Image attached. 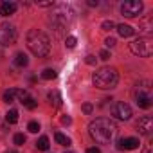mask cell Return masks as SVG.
I'll use <instances>...</instances> for the list:
<instances>
[{
  "label": "cell",
  "instance_id": "obj_8",
  "mask_svg": "<svg viewBox=\"0 0 153 153\" xmlns=\"http://www.w3.org/2000/svg\"><path fill=\"white\" fill-rule=\"evenodd\" d=\"M112 115L117 117L119 121H128V119H131V108H130V105H126L123 101L115 103L112 108Z\"/></svg>",
  "mask_w": 153,
  "mask_h": 153
},
{
  "label": "cell",
  "instance_id": "obj_28",
  "mask_svg": "<svg viewBox=\"0 0 153 153\" xmlns=\"http://www.w3.org/2000/svg\"><path fill=\"white\" fill-rule=\"evenodd\" d=\"M85 61H87V65H96V56H92V54H88Z\"/></svg>",
  "mask_w": 153,
  "mask_h": 153
},
{
  "label": "cell",
  "instance_id": "obj_23",
  "mask_svg": "<svg viewBox=\"0 0 153 153\" xmlns=\"http://www.w3.org/2000/svg\"><path fill=\"white\" fill-rule=\"evenodd\" d=\"M76 43H78V40H76L74 36H67V40H65V45H67L68 49H74V47H76Z\"/></svg>",
  "mask_w": 153,
  "mask_h": 153
},
{
  "label": "cell",
  "instance_id": "obj_12",
  "mask_svg": "<svg viewBox=\"0 0 153 153\" xmlns=\"http://www.w3.org/2000/svg\"><path fill=\"white\" fill-rule=\"evenodd\" d=\"M16 4L15 2H9V0H6V2H0V15L4 16H9V15H15L16 13Z\"/></svg>",
  "mask_w": 153,
  "mask_h": 153
},
{
  "label": "cell",
  "instance_id": "obj_7",
  "mask_svg": "<svg viewBox=\"0 0 153 153\" xmlns=\"http://www.w3.org/2000/svg\"><path fill=\"white\" fill-rule=\"evenodd\" d=\"M16 42V29L11 24H2L0 25V45H13Z\"/></svg>",
  "mask_w": 153,
  "mask_h": 153
},
{
  "label": "cell",
  "instance_id": "obj_21",
  "mask_svg": "<svg viewBox=\"0 0 153 153\" xmlns=\"http://www.w3.org/2000/svg\"><path fill=\"white\" fill-rule=\"evenodd\" d=\"M13 142H15L16 146H22V144L25 142V135H24V133H16V135L13 137Z\"/></svg>",
  "mask_w": 153,
  "mask_h": 153
},
{
  "label": "cell",
  "instance_id": "obj_11",
  "mask_svg": "<svg viewBox=\"0 0 153 153\" xmlns=\"http://www.w3.org/2000/svg\"><path fill=\"white\" fill-rule=\"evenodd\" d=\"M139 148V139L135 137H124L117 140V149H137Z\"/></svg>",
  "mask_w": 153,
  "mask_h": 153
},
{
  "label": "cell",
  "instance_id": "obj_29",
  "mask_svg": "<svg viewBox=\"0 0 153 153\" xmlns=\"http://www.w3.org/2000/svg\"><path fill=\"white\" fill-rule=\"evenodd\" d=\"M92 110H94V106H92V105H88V103H87V105H83V112H85L87 115H88V114H92Z\"/></svg>",
  "mask_w": 153,
  "mask_h": 153
},
{
  "label": "cell",
  "instance_id": "obj_22",
  "mask_svg": "<svg viewBox=\"0 0 153 153\" xmlns=\"http://www.w3.org/2000/svg\"><path fill=\"white\" fill-rule=\"evenodd\" d=\"M27 130H29L31 133H38V130H40V124H38L36 121H31V123L27 124Z\"/></svg>",
  "mask_w": 153,
  "mask_h": 153
},
{
  "label": "cell",
  "instance_id": "obj_32",
  "mask_svg": "<svg viewBox=\"0 0 153 153\" xmlns=\"http://www.w3.org/2000/svg\"><path fill=\"white\" fill-rule=\"evenodd\" d=\"M87 4H88L90 7H96V6H97L99 2H97V0H88V2H87Z\"/></svg>",
  "mask_w": 153,
  "mask_h": 153
},
{
  "label": "cell",
  "instance_id": "obj_30",
  "mask_svg": "<svg viewBox=\"0 0 153 153\" xmlns=\"http://www.w3.org/2000/svg\"><path fill=\"white\" fill-rule=\"evenodd\" d=\"M70 123H72V119H70L68 115H63V117H61V124H70Z\"/></svg>",
  "mask_w": 153,
  "mask_h": 153
},
{
  "label": "cell",
  "instance_id": "obj_34",
  "mask_svg": "<svg viewBox=\"0 0 153 153\" xmlns=\"http://www.w3.org/2000/svg\"><path fill=\"white\" fill-rule=\"evenodd\" d=\"M7 153H18V151H15V149H11V151H7Z\"/></svg>",
  "mask_w": 153,
  "mask_h": 153
},
{
  "label": "cell",
  "instance_id": "obj_4",
  "mask_svg": "<svg viewBox=\"0 0 153 153\" xmlns=\"http://www.w3.org/2000/svg\"><path fill=\"white\" fill-rule=\"evenodd\" d=\"M130 51L135 54V56H140V58H149L153 54V42L149 36H142V38H137L130 43Z\"/></svg>",
  "mask_w": 153,
  "mask_h": 153
},
{
  "label": "cell",
  "instance_id": "obj_17",
  "mask_svg": "<svg viewBox=\"0 0 153 153\" xmlns=\"http://www.w3.org/2000/svg\"><path fill=\"white\" fill-rule=\"evenodd\" d=\"M6 121H7L9 124H15V123H18V110L11 108V110L6 114Z\"/></svg>",
  "mask_w": 153,
  "mask_h": 153
},
{
  "label": "cell",
  "instance_id": "obj_25",
  "mask_svg": "<svg viewBox=\"0 0 153 153\" xmlns=\"http://www.w3.org/2000/svg\"><path fill=\"white\" fill-rule=\"evenodd\" d=\"M115 43H117V42H115V38H106V40H105V45H106L108 49L115 47Z\"/></svg>",
  "mask_w": 153,
  "mask_h": 153
},
{
  "label": "cell",
  "instance_id": "obj_33",
  "mask_svg": "<svg viewBox=\"0 0 153 153\" xmlns=\"http://www.w3.org/2000/svg\"><path fill=\"white\" fill-rule=\"evenodd\" d=\"M144 153H151V149H149V148H146V149H144Z\"/></svg>",
  "mask_w": 153,
  "mask_h": 153
},
{
  "label": "cell",
  "instance_id": "obj_31",
  "mask_svg": "<svg viewBox=\"0 0 153 153\" xmlns=\"http://www.w3.org/2000/svg\"><path fill=\"white\" fill-rule=\"evenodd\" d=\"M87 153H101V149H99V148H88Z\"/></svg>",
  "mask_w": 153,
  "mask_h": 153
},
{
  "label": "cell",
  "instance_id": "obj_24",
  "mask_svg": "<svg viewBox=\"0 0 153 153\" xmlns=\"http://www.w3.org/2000/svg\"><path fill=\"white\" fill-rule=\"evenodd\" d=\"M101 27H103V31H112V29L115 27V24H114L112 20H105V22L101 24Z\"/></svg>",
  "mask_w": 153,
  "mask_h": 153
},
{
  "label": "cell",
  "instance_id": "obj_10",
  "mask_svg": "<svg viewBox=\"0 0 153 153\" xmlns=\"http://www.w3.org/2000/svg\"><path fill=\"white\" fill-rule=\"evenodd\" d=\"M16 97H18V101H20L24 106H27L29 110H34V108H36V105H38V103L29 96V92H27V90H18V88H16Z\"/></svg>",
  "mask_w": 153,
  "mask_h": 153
},
{
  "label": "cell",
  "instance_id": "obj_26",
  "mask_svg": "<svg viewBox=\"0 0 153 153\" xmlns=\"http://www.w3.org/2000/svg\"><path fill=\"white\" fill-rule=\"evenodd\" d=\"M36 6L38 7H51V6H54V2L52 0H49V2H36Z\"/></svg>",
  "mask_w": 153,
  "mask_h": 153
},
{
  "label": "cell",
  "instance_id": "obj_35",
  "mask_svg": "<svg viewBox=\"0 0 153 153\" xmlns=\"http://www.w3.org/2000/svg\"><path fill=\"white\" fill-rule=\"evenodd\" d=\"M65 153H74V151H65Z\"/></svg>",
  "mask_w": 153,
  "mask_h": 153
},
{
  "label": "cell",
  "instance_id": "obj_18",
  "mask_svg": "<svg viewBox=\"0 0 153 153\" xmlns=\"http://www.w3.org/2000/svg\"><path fill=\"white\" fill-rule=\"evenodd\" d=\"M15 97H16V88L6 90V92H4V96H2V99H4L6 103H13V101H15Z\"/></svg>",
  "mask_w": 153,
  "mask_h": 153
},
{
  "label": "cell",
  "instance_id": "obj_9",
  "mask_svg": "<svg viewBox=\"0 0 153 153\" xmlns=\"http://www.w3.org/2000/svg\"><path fill=\"white\" fill-rule=\"evenodd\" d=\"M137 130H139V133H140V135L149 137V135H151V131H153V119H151L149 115L140 117V119H139V123H137Z\"/></svg>",
  "mask_w": 153,
  "mask_h": 153
},
{
  "label": "cell",
  "instance_id": "obj_15",
  "mask_svg": "<svg viewBox=\"0 0 153 153\" xmlns=\"http://www.w3.org/2000/svg\"><path fill=\"white\" fill-rule=\"evenodd\" d=\"M54 139H56V142H58V144H61V146H67V148L70 146V139H68L67 135L59 133V131H56V133H54Z\"/></svg>",
  "mask_w": 153,
  "mask_h": 153
},
{
  "label": "cell",
  "instance_id": "obj_19",
  "mask_svg": "<svg viewBox=\"0 0 153 153\" xmlns=\"http://www.w3.org/2000/svg\"><path fill=\"white\" fill-rule=\"evenodd\" d=\"M56 76H58V72H56L54 68H45V70L42 72V78H43V79H54Z\"/></svg>",
  "mask_w": 153,
  "mask_h": 153
},
{
  "label": "cell",
  "instance_id": "obj_14",
  "mask_svg": "<svg viewBox=\"0 0 153 153\" xmlns=\"http://www.w3.org/2000/svg\"><path fill=\"white\" fill-rule=\"evenodd\" d=\"M27 63H29V58H27V54L25 52H18L16 56H15V65L16 67H27Z\"/></svg>",
  "mask_w": 153,
  "mask_h": 153
},
{
  "label": "cell",
  "instance_id": "obj_13",
  "mask_svg": "<svg viewBox=\"0 0 153 153\" xmlns=\"http://www.w3.org/2000/svg\"><path fill=\"white\" fill-rule=\"evenodd\" d=\"M117 33H119V36H123V38H130V36L135 33V29H133L131 25H126V24H119V25H117Z\"/></svg>",
  "mask_w": 153,
  "mask_h": 153
},
{
  "label": "cell",
  "instance_id": "obj_6",
  "mask_svg": "<svg viewBox=\"0 0 153 153\" xmlns=\"http://www.w3.org/2000/svg\"><path fill=\"white\" fill-rule=\"evenodd\" d=\"M140 11H142V2L140 0H126V2L121 6V13L126 18H135V16L140 15Z\"/></svg>",
  "mask_w": 153,
  "mask_h": 153
},
{
  "label": "cell",
  "instance_id": "obj_27",
  "mask_svg": "<svg viewBox=\"0 0 153 153\" xmlns=\"http://www.w3.org/2000/svg\"><path fill=\"white\" fill-rule=\"evenodd\" d=\"M99 58H101V59H105V61H106V59H110V52H108V51H106V49H105V51H101V52H99Z\"/></svg>",
  "mask_w": 153,
  "mask_h": 153
},
{
  "label": "cell",
  "instance_id": "obj_2",
  "mask_svg": "<svg viewBox=\"0 0 153 153\" xmlns=\"http://www.w3.org/2000/svg\"><path fill=\"white\" fill-rule=\"evenodd\" d=\"M27 47L29 51L38 56V58H45L51 52V38L38 29H31L27 33Z\"/></svg>",
  "mask_w": 153,
  "mask_h": 153
},
{
  "label": "cell",
  "instance_id": "obj_5",
  "mask_svg": "<svg viewBox=\"0 0 153 153\" xmlns=\"http://www.w3.org/2000/svg\"><path fill=\"white\" fill-rule=\"evenodd\" d=\"M135 103L139 108H149L153 103H151V90H149V83L144 81L142 85H137V90H135Z\"/></svg>",
  "mask_w": 153,
  "mask_h": 153
},
{
  "label": "cell",
  "instance_id": "obj_20",
  "mask_svg": "<svg viewBox=\"0 0 153 153\" xmlns=\"http://www.w3.org/2000/svg\"><path fill=\"white\" fill-rule=\"evenodd\" d=\"M49 99H51V103H54V106L61 105V96L58 92H49Z\"/></svg>",
  "mask_w": 153,
  "mask_h": 153
},
{
  "label": "cell",
  "instance_id": "obj_1",
  "mask_svg": "<svg viewBox=\"0 0 153 153\" xmlns=\"http://www.w3.org/2000/svg\"><path fill=\"white\" fill-rule=\"evenodd\" d=\"M117 131V124L110 117H97L88 124V133L97 144H108Z\"/></svg>",
  "mask_w": 153,
  "mask_h": 153
},
{
  "label": "cell",
  "instance_id": "obj_3",
  "mask_svg": "<svg viewBox=\"0 0 153 153\" xmlns=\"http://www.w3.org/2000/svg\"><path fill=\"white\" fill-rule=\"evenodd\" d=\"M117 81H119V74H117V70L112 68V67H103V68L96 70L94 76H92L94 87H97V88H101V90L115 88Z\"/></svg>",
  "mask_w": 153,
  "mask_h": 153
},
{
  "label": "cell",
  "instance_id": "obj_16",
  "mask_svg": "<svg viewBox=\"0 0 153 153\" xmlns=\"http://www.w3.org/2000/svg\"><path fill=\"white\" fill-rule=\"evenodd\" d=\"M49 146H51V142H49V137H40L38 140H36V148L38 149H42V151H47L49 149Z\"/></svg>",
  "mask_w": 153,
  "mask_h": 153
}]
</instances>
